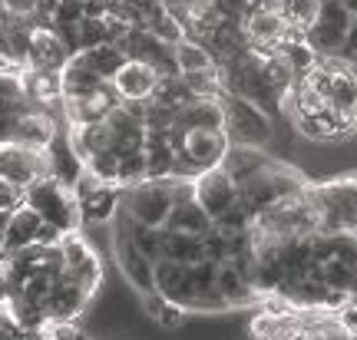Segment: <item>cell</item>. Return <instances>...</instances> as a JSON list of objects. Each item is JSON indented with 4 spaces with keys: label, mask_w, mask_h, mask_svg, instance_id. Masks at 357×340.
I'll list each match as a JSON object with an SVG mask.
<instances>
[{
    "label": "cell",
    "mask_w": 357,
    "mask_h": 340,
    "mask_svg": "<svg viewBox=\"0 0 357 340\" xmlns=\"http://www.w3.org/2000/svg\"><path fill=\"white\" fill-rule=\"evenodd\" d=\"M24 205H30L33 212L47 222V225L60 228V231H79L83 218H79V202L73 189L63 185L56 176H40L24 189Z\"/></svg>",
    "instance_id": "obj_1"
},
{
    "label": "cell",
    "mask_w": 357,
    "mask_h": 340,
    "mask_svg": "<svg viewBox=\"0 0 357 340\" xmlns=\"http://www.w3.org/2000/svg\"><path fill=\"white\" fill-rule=\"evenodd\" d=\"M222 113H225V123H222V132L229 136V146H268L275 139V126H271V116L255 106L252 100H245L238 93L225 89L222 96Z\"/></svg>",
    "instance_id": "obj_2"
},
{
    "label": "cell",
    "mask_w": 357,
    "mask_h": 340,
    "mask_svg": "<svg viewBox=\"0 0 357 340\" xmlns=\"http://www.w3.org/2000/svg\"><path fill=\"white\" fill-rule=\"evenodd\" d=\"M301 189H305V182L298 178V172H291V169H284V165H278L271 159V162H268L265 169H258L252 178L238 182V202H242L245 212L255 218V215L265 212L271 202H278V199L291 195V192H301Z\"/></svg>",
    "instance_id": "obj_3"
},
{
    "label": "cell",
    "mask_w": 357,
    "mask_h": 340,
    "mask_svg": "<svg viewBox=\"0 0 357 340\" xmlns=\"http://www.w3.org/2000/svg\"><path fill=\"white\" fill-rule=\"evenodd\" d=\"M176 202V182L172 178H142L139 185L123 189V208L132 215V222L149 228L166 225Z\"/></svg>",
    "instance_id": "obj_4"
},
{
    "label": "cell",
    "mask_w": 357,
    "mask_h": 340,
    "mask_svg": "<svg viewBox=\"0 0 357 340\" xmlns=\"http://www.w3.org/2000/svg\"><path fill=\"white\" fill-rule=\"evenodd\" d=\"M351 20H354V17H351L337 0H321L318 17H314V24L305 30L301 40H305L318 56H341V47H344L347 30H351Z\"/></svg>",
    "instance_id": "obj_5"
},
{
    "label": "cell",
    "mask_w": 357,
    "mask_h": 340,
    "mask_svg": "<svg viewBox=\"0 0 357 340\" xmlns=\"http://www.w3.org/2000/svg\"><path fill=\"white\" fill-rule=\"evenodd\" d=\"M192 199L202 205L212 222H218L229 208L238 205V185L222 165H215V169H205L192 178Z\"/></svg>",
    "instance_id": "obj_6"
},
{
    "label": "cell",
    "mask_w": 357,
    "mask_h": 340,
    "mask_svg": "<svg viewBox=\"0 0 357 340\" xmlns=\"http://www.w3.org/2000/svg\"><path fill=\"white\" fill-rule=\"evenodd\" d=\"M0 176L10 178L13 185L26 189L33 178L50 176V152L26 149L17 142H0Z\"/></svg>",
    "instance_id": "obj_7"
},
{
    "label": "cell",
    "mask_w": 357,
    "mask_h": 340,
    "mask_svg": "<svg viewBox=\"0 0 357 340\" xmlns=\"http://www.w3.org/2000/svg\"><path fill=\"white\" fill-rule=\"evenodd\" d=\"M242 33L245 43L258 53H271L281 47V40L288 37V26L281 20V13L275 3H258V7H248L242 20Z\"/></svg>",
    "instance_id": "obj_8"
},
{
    "label": "cell",
    "mask_w": 357,
    "mask_h": 340,
    "mask_svg": "<svg viewBox=\"0 0 357 340\" xmlns=\"http://www.w3.org/2000/svg\"><path fill=\"white\" fill-rule=\"evenodd\" d=\"M113 254H116V265H119L123 277H126L139 294L155 291V261L146 258V254L132 245L126 228H113Z\"/></svg>",
    "instance_id": "obj_9"
},
{
    "label": "cell",
    "mask_w": 357,
    "mask_h": 340,
    "mask_svg": "<svg viewBox=\"0 0 357 340\" xmlns=\"http://www.w3.org/2000/svg\"><path fill=\"white\" fill-rule=\"evenodd\" d=\"M93 298H96L93 291L83 288L77 277H70L63 271V275L53 281L50 298H47V304H43L47 320H77V317L89 307V301H93Z\"/></svg>",
    "instance_id": "obj_10"
},
{
    "label": "cell",
    "mask_w": 357,
    "mask_h": 340,
    "mask_svg": "<svg viewBox=\"0 0 357 340\" xmlns=\"http://www.w3.org/2000/svg\"><path fill=\"white\" fill-rule=\"evenodd\" d=\"M119 106L113 83H102V86L89 89L83 96H63V113L70 119V126H83V123H100Z\"/></svg>",
    "instance_id": "obj_11"
},
{
    "label": "cell",
    "mask_w": 357,
    "mask_h": 340,
    "mask_svg": "<svg viewBox=\"0 0 357 340\" xmlns=\"http://www.w3.org/2000/svg\"><path fill=\"white\" fill-rule=\"evenodd\" d=\"M56 136H60V126H56V119L50 116V109L30 106V109H24V113L17 116L10 142L26 146V149H50L53 142H56Z\"/></svg>",
    "instance_id": "obj_12"
},
{
    "label": "cell",
    "mask_w": 357,
    "mask_h": 340,
    "mask_svg": "<svg viewBox=\"0 0 357 340\" xmlns=\"http://www.w3.org/2000/svg\"><path fill=\"white\" fill-rule=\"evenodd\" d=\"M116 89L119 102H129V100H149L153 96L155 83H159V73H155L149 63L142 60H126V63L116 70V76L109 79Z\"/></svg>",
    "instance_id": "obj_13"
},
{
    "label": "cell",
    "mask_w": 357,
    "mask_h": 340,
    "mask_svg": "<svg viewBox=\"0 0 357 340\" xmlns=\"http://www.w3.org/2000/svg\"><path fill=\"white\" fill-rule=\"evenodd\" d=\"M155 291H159L166 301H176L189 311V304L195 301L189 265H178V261H169V258H159V261H155Z\"/></svg>",
    "instance_id": "obj_14"
},
{
    "label": "cell",
    "mask_w": 357,
    "mask_h": 340,
    "mask_svg": "<svg viewBox=\"0 0 357 340\" xmlns=\"http://www.w3.org/2000/svg\"><path fill=\"white\" fill-rule=\"evenodd\" d=\"M73 53L66 50V43L60 40V33L53 26H33L30 33V63L26 66H37V70H63V63L70 60Z\"/></svg>",
    "instance_id": "obj_15"
},
{
    "label": "cell",
    "mask_w": 357,
    "mask_h": 340,
    "mask_svg": "<svg viewBox=\"0 0 357 340\" xmlns=\"http://www.w3.org/2000/svg\"><path fill=\"white\" fill-rule=\"evenodd\" d=\"M20 93L33 106H53V102H63V83L56 70H37V66H24L20 70Z\"/></svg>",
    "instance_id": "obj_16"
},
{
    "label": "cell",
    "mask_w": 357,
    "mask_h": 340,
    "mask_svg": "<svg viewBox=\"0 0 357 340\" xmlns=\"http://www.w3.org/2000/svg\"><path fill=\"white\" fill-rule=\"evenodd\" d=\"M40 225H43V218H40L30 205H17V208L7 215V231H3V252H0V258L37 245Z\"/></svg>",
    "instance_id": "obj_17"
},
{
    "label": "cell",
    "mask_w": 357,
    "mask_h": 340,
    "mask_svg": "<svg viewBox=\"0 0 357 340\" xmlns=\"http://www.w3.org/2000/svg\"><path fill=\"white\" fill-rule=\"evenodd\" d=\"M106 126H109V139H113V152H116V155L142 149V142H146V123H142L139 116L129 113L123 102H119L113 113L106 116Z\"/></svg>",
    "instance_id": "obj_18"
},
{
    "label": "cell",
    "mask_w": 357,
    "mask_h": 340,
    "mask_svg": "<svg viewBox=\"0 0 357 340\" xmlns=\"http://www.w3.org/2000/svg\"><path fill=\"white\" fill-rule=\"evenodd\" d=\"M215 294L229 307H242V304L255 301L258 291L252 288V281L235 261H218L215 265Z\"/></svg>",
    "instance_id": "obj_19"
},
{
    "label": "cell",
    "mask_w": 357,
    "mask_h": 340,
    "mask_svg": "<svg viewBox=\"0 0 357 340\" xmlns=\"http://www.w3.org/2000/svg\"><path fill=\"white\" fill-rule=\"evenodd\" d=\"M119 205H123V189L113 182H102L93 195L79 202V218H83V225H102V222H113Z\"/></svg>",
    "instance_id": "obj_20"
},
{
    "label": "cell",
    "mask_w": 357,
    "mask_h": 340,
    "mask_svg": "<svg viewBox=\"0 0 357 340\" xmlns=\"http://www.w3.org/2000/svg\"><path fill=\"white\" fill-rule=\"evenodd\" d=\"M225 113L218 100H192L176 113V123L169 132H185V129H222Z\"/></svg>",
    "instance_id": "obj_21"
},
{
    "label": "cell",
    "mask_w": 357,
    "mask_h": 340,
    "mask_svg": "<svg viewBox=\"0 0 357 340\" xmlns=\"http://www.w3.org/2000/svg\"><path fill=\"white\" fill-rule=\"evenodd\" d=\"M142 152H146V176L172 178V172H176V146H172L169 132H149L146 129Z\"/></svg>",
    "instance_id": "obj_22"
},
{
    "label": "cell",
    "mask_w": 357,
    "mask_h": 340,
    "mask_svg": "<svg viewBox=\"0 0 357 340\" xmlns=\"http://www.w3.org/2000/svg\"><path fill=\"white\" fill-rule=\"evenodd\" d=\"M162 258L178 261V265L205 261V235H189V231L162 228Z\"/></svg>",
    "instance_id": "obj_23"
},
{
    "label": "cell",
    "mask_w": 357,
    "mask_h": 340,
    "mask_svg": "<svg viewBox=\"0 0 357 340\" xmlns=\"http://www.w3.org/2000/svg\"><path fill=\"white\" fill-rule=\"evenodd\" d=\"M60 83H63V96H83V93H89V89L102 86L106 79L89 66V60L83 56V50H79L63 63V70H60Z\"/></svg>",
    "instance_id": "obj_24"
},
{
    "label": "cell",
    "mask_w": 357,
    "mask_h": 340,
    "mask_svg": "<svg viewBox=\"0 0 357 340\" xmlns=\"http://www.w3.org/2000/svg\"><path fill=\"white\" fill-rule=\"evenodd\" d=\"M268 162H271V155H265L258 146H229L225 159H222V169H225V172L235 178V185H238V182L255 176L258 169H265Z\"/></svg>",
    "instance_id": "obj_25"
},
{
    "label": "cell",
    "mask_w": 357,
    "mask_h": 340,
    "mask_svg": "<svg viewBox=\"0 0 357 340\" xmlns=\"http://www.w3.org/2000/svg\"><path fill=\"white\" fill-rule=\"evenodd\" d=\"M172 56H176V70H178V73H199V70L215 66L212 50L205 47L202 40H192V37L178 40L176 47H172Z\"/></svg>",
    "instance_id": "obj_26"
},
{
    "label": "cell",
    "mask_w": 357,
    "mask_h": 340,
    "mask_svg": "<svg viewBox=\"0 0 357 340\" xmlns=\"http://www.w3.org/2000/svg\"><path fill=\"white\" fill-rule=\"evenodd\" d=\"M275 7H278L288 33H291V37H305V30L314 24V17H318L321 0H278Z\"/></svg>",
    "instance_id": "obj_27"
},
{
    "label": "cell",
    "mask_w": 357,
    "mask_h": 340,
    "mask_svg": "<svg viewBox=\"0 0 357 340\" xmlns=\"http://www.w3.org/2000/svg\"><path fill=\"white\" fill-rule=\"evenodd\" d=\"M83 56H86L89 66H93V70H96L106 83H109V79L116 76V70L129 60L119 43H100V47H89V50H83Z\"/></svg>",
    "instance_id": "obj_28"
},
{
    "label": "cell",
    "mask_w": 357,
    "mask_h": 340,
    "mask_svg": "<svg viewBox=\"0 0 357 340\" xmlns=\"http://www.w3.org/2000/svg\"><path fill=\"white\" fill-rule=\"evenodd\" d=\"M77 33H79V50L100 47V43H113V40H109V20H106V17H79Z\"/></svg>",
    "instance_id": "obj_29"
},
{
    "label": "cell",
    "mask_w": 357,
    "mask_h": 340,
    "mask_svg": "<svg viewBox=\"0 0 357 340\" xmlns=\"http://www.w3.org/2000/svg\"><path fill=\"white\" fill-rule=\"evenodd\" d=\"M146 176V152L136 149V152H123L119 155V176H116V182H119V189H129V185H139Z\"/></svg>",
    "instance_id": "obj_30"
},
{
    "label": "cell",
    "mask_w": 357,
    "mask_h": 340,
    "mask_svg": "<svg viewBox=\"0 0 357 340\" xmlns=\"http://www.w3.org/2000/svg\"><path fill=\"white\" fill-rule=\"evenodd\" d=\"M83 169H86L89 176H96L100 182H113V185H119V182H116V176H119V155H116L113 149L93 152L86 162H83Z\"/></svg>",
    "instance_id": "obj_31"
},
{
    "label": "cell",
    "mask_w": 357,
    "mask_h": 340,
    "mask_svg": "<svg viewBox=\"0 0 357 340\" xmlns=\"http://www.w3.org/2000/svg\"><path fill=\"white\" fill-rule=\"evenodd\" d=\"M185 317H189V311H185L182 304L166 301V304H162V311L155 314V324H159L162 330H178L182 324H185Z\"/></svg>",
    "instance_id": "obj_32"
},
{
    "label": "cell",
    "mask_w": 357,
    "mask_h": 340,
    "mask_svg": "<svg viewBox=\"0 0 357 340\" xmlns=\"http://www.w3.org/2000/svg\"><path fill=\"white\" fill-rule=\"evenodd\" d=\"M43 330H47L50 340H89L86 334L77 327V320H47Z\"/></svg>",
    "instance_id": "obj_33"
},
{
    "label": "cell",
    "mask_w": 357,
    "mask_h": 340,
    "mask_svg": "<svg viewBox=\"0 0 357 340\" xmlns=\"http://www.w3.org/2000/svg\"><path fill=\"white\" fill-rule=\"evenodd\" d=\"M17 205H24V189H20V185H13L10 178L0 176V212L10 215Z\"/></svg>",
    "instance_id": "obj_34"
},
{
    "label": "cell",
    "mask_w": 357,
    "mask_h": 340,
    "mask_svg": "<svg viewBox=\"0 0 357 340\" xmlns=\"http://www.w3.org/2000/svg\"><path fill=\"white\" fill-rule=\"evenodd\" d=\"M40 0H0V10L13 13V17H33Z\"/></svg>",
    "instance_id": "obj_35"
},
{
    "label": "cell",
    "mask_w": 357,
    "mask_h": 340,
    "mask_svg": "<svg viewBox=\"0 0 357 340\" xmlns=\"http://www.w3.org/2000/svg\"><path fill=\"white\" fill-rule=\"evenodd\" d=\"M17 334H20V327L7 314H0V340H17Z\"/></svg>",
    "instance_id": "obj_36"
},
{
    "label": "cell",
    "mask_w": 357,
    "mask_h": 340,
    "mask_svg": "<svg viewBox=\"0 0 357 340\" xmlns=\"http://www.w3.org/2000/svg\"><path fill=\"white\" fill-rule=\"evenodd\" d=\"M17 340H50V337H47V330L43 327H20Z\"/></svg>",
    "instance_id": "obj_37"
},
{
    "label": "cell",
    "mask_w": 357,
    "mask_h": 340,
    "mask_svg": "<svg viewBox=\"0 0 357 340\" xmlns=\"http://www.w3.org/2000/svg\"><path fill=\"white\" fill-rule=\"evenodd\" d=\"M337 3H341V7H344L351 17H357V0H337Z\"/></svg>",
    "instance_id": "obj_38"
},
{
    "label": "cell",
    "mask_w": 357,
    "mask_h": 340,
    "mask_svg": "<svg viewBox=\"0 0 357 340\" xmlns=\"http://www.w3.org/2000/svg\"><path fill=\"white\" fill-rule=\"evenodd\" d=\"M347 304H354L357 307V281H354V288H351V294H347Z\"/></svg>",
    "instance_id": "obj_39"
},
{
    "label": "cell",
    "mask_w": 357,
    "mask_h": 340,
    "mask_svg": "<svg viewBox=\"0 0 357 340\" xmlns=\"http://www.w3.org/2000/svg\"><path fill=\"white\" fill-rule=\"evenodd\" d=\"M347 178H351V185H354V189H357V172H351V176H347Z\"/></svg>",
    "instance_id": "obj_40"
},
{
    "label": "cell",
    "mask_w": 357,
    "mask_h": 340,
    "mask_svg": "<svg viewBox=\"0 0 357 340\" xmlns=\"http://www.w3.org/2000/svg\"><path fill=\"white\" fill-rule=\"evenodd\" d=\"M261 3H278V0H261Z\"/></svg>",
    "instance_id": "obj_41"
},
{
    "label": "cell",
    "mask_w": 357,
    "mask_h": 340,
    "mask_svg": "<svg viewBox=\"0 0 357 340\" xmlns=\"http://www.w3.org/2000/svg\"><path fill=\"white\" fill-rule=\"evenodd\" d=\"M119 3H132V0H119Z\"/></svg>",
    "instance_id": "obj_42"
},
{
    "label": "cell",
    "mask_w": 357,
    "mask_h": 340,
    "mask_svg": "<svg viewBox=\"0 0 357 340\" xmlns=\"http://www.w3.org/2000/svg\"><path fill=\"white\" fill-rule=\"evenodd\" d=\"M77 3H79V0H77Z\"/></svg>",
    "instance_id": "obj_43"
}]
</instances>
